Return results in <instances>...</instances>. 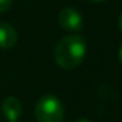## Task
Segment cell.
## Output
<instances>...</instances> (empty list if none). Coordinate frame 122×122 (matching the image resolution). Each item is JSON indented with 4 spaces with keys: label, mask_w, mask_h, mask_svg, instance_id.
<instances>
[{
    "label": "cell",
    "mask_w": 122,
    "mask_h": 122,
    "mask_svg": "<svg viewBox=\"0 0 122 122\" xmlns=\"http://www.w3.org/2000/svg\"><path fill=\"white\" fill-rule=\"evenodd\" d=\"M85 53H87L85 40L81 36L71 34L61 38L57 43L54 50V58L58 67L64 70H72L82 62Z\"/></svg>",
    "instance_id": "cell-1"
},
{
    "label": "cell",
    "mask_w": 122,
    "mask_h": 122,
    "mask_svg": "<svg viewBox=\"0 0 122 122\" xmlns=\"http://www.w3.org/2000/svg\"><path fill=\"white\" fill-rule=\"evenodd\" d=\"M34 115L37 122H62L64 107L57 97L44 95L37 101Z\"/></svg>",
    "instance_id": "cell-2"
},
{
    "label": "cell",
    "mask_w": 122,
    "mask_h": 122,
    "mask_svg": "<svg viewBox=\"0 0 122 122\" xmlns=\"http://www.w3.org/2000/svg\"><path fill=\"white\" fill-rule=\"evenodd\" d=\"M58 23L67 31H80L82 29V17L81 14L71 7H65L58 13Z\"/></svg>",
    "instance_id": "cell-3"
},
{
    "label": "cell",
    "mask_w": 122,
    "mask_h": 122,
    "mask_svg": "<svg viewBox=\"0 0 122 122\" xmlns=\"http://www.w3.org/2000/svg\"><path fill=\"white\" fill-rule=\"evenodd\" d=\"M1 112H3V115L6 117V119L9 122L17 121L21 117V112H23L21 102L16 97H7L1 102Z\"/></svg>",
    "instance_id": "cell-4"
},
{
    "label": "cell",
    "mask_w": 122,
    "mask_h": 122,
    "mask_svg": "<svg viewBox=\"0 0 122 122\" xmlns=\"http://www.w3.org/2000/svg\"><path fill=\"white\" fill-rule=\"evenodd\" d=\"M17 43V31L9 23H0V48H13Z\"/></svg>",
    "instance_id": "cell-5"
},
{
    "label": "cell",
    "mask_w": 122,
    "mask_h": 122,
    "mask_svg": "<svg viewBox=\"0 0 122 122\" xmlns=\"http://www.w3.org/2000/svg\"><path fill=\"white\" fill-rule=\"evenodd\" d=\"M11 3H13V0H0V13L7 11L11 7Z\"/></svg>",
    "instance_id": "cell-6"
},
{
    "label": "cell",
    "mask_w": 122,
    "mask_h": 122,
    "mask_svg": "<svg viewBox=\"0 0 122 122\" xmlns=\"http://www.w3.org/2000/svg\"><path fill=\"white\" fill-rule=\"evenodd\" d=\"M118 24H119V29H121V31H122V13L119 14V19H118Z\"/></svg>",
    "instance_id": "cell-7"
},
{
    "label": "cell",
    "mask_w": 122,
    "mask_h": 122,
    "mask_svg": "<svg viewBox=\"0 0 122 122\" xmlns=\"http://www.w3.org/2000/svg\"><path fill=\"white\" fill-rule=\"evenodd\" d=\"M118 57H119V62L122 64V46H121V48H119V54H118Z\"/></svg>",
    "instance_id": "cell-8"
},
{
    "label": "cell",
    "mask_w": 122,
    "mask_h": 122,
    "mask_svg": "<svg viewBox=\"0 0 122 122\" xmlns=\"http://www.w3.org/2000/svg\"><path fill=\"white\" fill-rule=\"evenodd\" d=\"M75 122H91V121H88V119H78V121H75Z\"/></svg>",
    "instance_id": "cell-9"
},
{
    "label": "cell",
    "mask_w": 122,
    "mask_h": 122,
    "mask_svg": "<svg viewBox=\"0 0 122 122\" xmlns=\"http://www.w3.org/2000/svg\"><path fill=\"white\" fill-rule=\"evenodd\" d=\"M90 1H102V0H90Z\"/></svg>",
    "instance_id": "cell-10"
},
{
    "label": "cell",
    "mask_w": 122,
    "mask_h": 122,
    "mask_svg": "<svg viewBox=\"0 0 122 122\" xmlns=\"http://www.w3.org/2000/svg\"><path fill=\"white\" fill-rule=\"evenodd\" d=\"M14 122H17V121H14Z\"/></svg>",
    "instance_id": "cell-11"
}]
</instances>
